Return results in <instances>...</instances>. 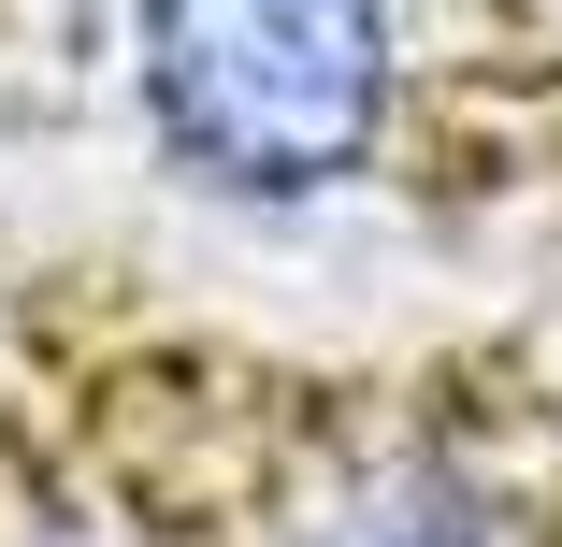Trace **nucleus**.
I'll use <instances>...</instances> for the list:
<instances>
[{"mask_svg":"<svg viewBox=\"0 0 562 547\" xmlns=\"http://www.w3.org/2000/svg\"><path fill=\"white\" fill-rule=\"evenodd\" d=\"M390 0H131L145 145L216 202H331L390 145Z\"/></svg>","mask_w":562,"mask_h":547,"instance_id":"obj_1","label":"nucleus"},{"mask_svg":"<svg viewBox=\"0 0 562 547\" xmlns=\"http://www.w3.org/2000/svg\"><path fill=\"white\" fill-rule=\"evenodd\" d=\"M289 547H533V504L462 447H375L289 518Z\"/></svg>","mask_w":562,"mask_h":547,"instance_id":"obj_2","label":"nucleus"}]
</instances>
